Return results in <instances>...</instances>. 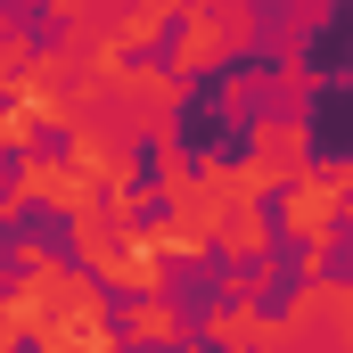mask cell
<instances>
[{"label":"cell","instance_id":"1","mask_svg":"<svg viewBox=\"0 0 353 353\" xmlns=\"http://www.w3.org/2000/svg\"><path fill=\"white\" fill-rule=\"evenodd\" d=\"M255 41V8L247 0H181V41H173V74H205L230 50Z\"/></svg>","mask_w":353,"mask_h":353},{"label":"cell","instance_id":"2","mask_svg":"<svg viewBox=\"0 0 353 353\" xmlns=\"http://www.w3.org/2000/svg\"><path fill=\"white\" fill-rule=\"evenodd\" d=\"M337 197H345V173H296L288 189V230L296 239H337Z\"/></svg>","mask_w":353,"mask_h":353},{"label":"cell","instance_id":"3","mask_svg":"<svg viewBox=\"0 0 353 353\" xmlns=\"http://www.w3.org/2000/svg\"><path fill=\"white\" fill-rule=\"evenodd\" d=\"M304 157V123H255V165H247V189H271V181H288V173H304L296 165Z\"/></svg>","mask_w":353,"mask_h":353},{"label":"cell","instance_id":"4","mask_svg":"<svg viewBox=\"0 0 353 353\" xmlns=\"http://www.w3.org/2000/svg\"><path fill=\"white\" fill-rule=\"evenodd\" d=\"M173 329H181V321H173V304H140V312H132V337H148V345H165Z\"/></svg>","mask_w":353,"mask_h":353},{"label":"cell","instance_id":"5","mask_svg":"<svg viewBox=\"0 0 353 353\" xmlns=\"http://www.w3.org/2000/svg\"><path fill=\"white\" fill-rule=\"evenodd\" d=\"M214 337H222V345H263V321H255V312H222Z\"/></svg>","mask_w":353,"mask_h":353},{"label":"cell","instance_id":"6","mask_svg":"<svg viewBox=\"0 0 353 353\" xmlns=\"http://www.w3.org/2000/svg\"><path fill=\"white\" fill-rule=\"evenodd\" d=\"M0 353H8V345H0Z\"/></svg>","mask_w":353,"mask_h":353}]
</instances>
